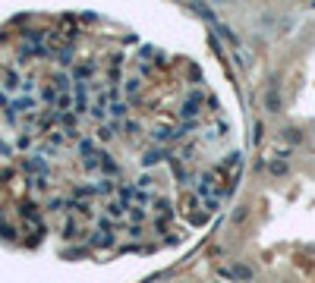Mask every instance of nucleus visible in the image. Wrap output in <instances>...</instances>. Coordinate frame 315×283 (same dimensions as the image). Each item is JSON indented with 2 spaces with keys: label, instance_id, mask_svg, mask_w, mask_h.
<instances>
[{
  "label": "nucleus",
  "instance_id": "f257e3e1",
  "mask_svg": "<svg viewBox=\"0 0 315 283\" xmlns=\"http://www.w3.org/2000/svg\"><path fill=\"white\" fill-rule=\"evenodd\" d=\"M265 107H268V114H280V107H284V104H280V94H277L274 85L265 91Z\"/></svg>",
  "mask_w": 315,
  "mask_h": 283
},
{
  "label": "nucleus",
  "instance_id": "f03ea898",
  "mask_svg": "<svg viewBox=\"0 0 315 283\" xmlns=\"http://www.w3.org/2000/svg\"><path fill=\"white\" fill-rule=\"evenodd\" d=\"M164 158H167V151H164V148H151V151L145 154V161H142V164H145V167H155V164H161Z\"/></svg>",
  "mask_w": 315,
  "mask_h": 283
},
{
  "label": "nucleus",
  "instance_id": "7ed1b4c3",
  "mask_svg": "<svg viewBox=\"0 0 315 283\" xmlns=\"http://www.w3.org/2000/svg\"><path fill=\"white\" fill-rule=\"evenodd\" d=\"M227 274H230L233 280H252V271L246 268V264H236V268H230V271H227Z\"/></svg>",
  "mask_w": 315,
  "mask_h": 283
},
{
  "label": "nucleus",
  "instance_id": "20e7f679",
  "mask_svg": "<svg viewBox=\"0 0 315 283\" xmlns=\"http://www.w3.org/2000/svg\"><path fill=\"white\" fill-rule=\"evenodd\" d=\"M180 117H186V120H195V117H199V101H186V104H183V110H180Z\"/></svg>",
  "mask_w": 315,
  "mask_h": 283
},
{
  "label": "nucleus",
  "instance_id": "39448f33",
  "mask_svg": "<svg viewBox=\"0 0 315 283\" xmlns=\"http://www.w3.org/2000/svg\"><path fill=\"white\" fill-rule=\"evenodd\" d=\"M280 135H284V142H290V145H300V142H303V132L296 129V126H290V129H284Z\"/></svg>",
  "mask_w": 315,
  "mask_h": 283
},
{
  "label": "nucleus",
  "instance_id": "423d86ee",
  "mask_svg": "<svg viewBox=\"0 0 315 283\" xmlns=\"http://www.w3.org/2000/svg\"><path fill=\"white\" fill-rule=\"evenodd\" d=\"M268 170H271V176H287V164H284V161H271Z\"/></svg>",
  "mask_w": 315,
  "mask_h": 283
},
{
  "label": "nucleus",
  "instance_id": "0eeeda50",
  "mask_svg": "<svg viewBox=\"0 0 315 283\" xmlns=\"http://www.w3.org/2000/svg\"><path fill=\"white\" fill-rule=\"evenodd\" d=\"M101 170H104V173H110V176L117 173V164H114V161L107 158V154H101Z\"/></svg>",
  "mask_w": 315,
  "mask_h": 283
},
{
  "label": "nucleus",
  "instance_id": "6e6552de",
  "mask_svg": "<svg viewBox=\"0 0 315 283\" xmlns=\"http://www.w3.org/2000/svg\"><path fill=\"white\" fill-rule=\"evenodd\" d=\"M107 214L110 217H123V204L120 202H107Z\"/></svg>",
  "mask_w": 315,
  "mask_h": 283
},
{
  "label": "nucleus",
  "instance_id": "1a4fd4ad",
  "mask_svg": "<svg viewBox=\"0 0 315 283\" xmlns=\"http://www.w3.org/2000/svg\"><path fill=\"white\" fill-rule=\"evenodd\" d=\"M246 217H249V208H246V204H240V208L233 211V224H243Z\"/></svg>",
  "mask_w": 315,
  "mask_h": 283
},
{
  "label": "nucleus",
  "instance_id": "9d476101",
  "mask_svg": "<svg viewBox=\"0 0 315 283\" xmlns=\"http://www.w3.org/2000/svg\"><path fill=\"white\" fill-rule=\"evenodd\" d=\"M221 35H224L227 41H230V44L236 47V44H240V38H236V32H230V29H227V25H221Z\"/></svg>",
  "mask_w": 315,
  "mask_h": 283
},
{
  "label": "nucleus",
  "instance_id": "9b49d317",
  "mask_svg": "<svg viewBox=\"0 0 315 283\" xmlns=\"http://www.w3.org/2000/svg\"><path fill=\"white\" fill-rule=\"evenodd\" d=\"M262 139H265V126H262V123H255V126H252V142L259 145Z\"/></svg>",
  "mask_w": 315,
  "mask_h": 283
},
{
  "label": "nucleus",
  "instance_id": "f8f14e48",
  "mask_svg": "<svg viewBox=\"0 0 315 283\" xmlns=\"http://www.w3.org/2000/svg\"><path fill=\"white\" fill-rule=\"evenodd\" d=\"M155 208L164 214V217H170V202H167V199H155Z\"/></svg>",
  "mask_w": 315,
  "mask_h": 283
},
{
  "label": "nucleus",
  "instance_id": "ddd939ff",
  "mask_svg": "<svg viewBox=\"0 0 315 283\" xmlns=\"http://www.w3.org/2000/svg\"><path fill=\"white\" fill-rule=\"evenodd\" d=\"M114 129H117V126H101V129H98V139H101V142H107L110 135H114Z\"/></svg>",
  "mask_w": 315,
  "mask_h": 283
},
{
  "label": "nucleus",
  "instance_id": "4468645a",
  "mask_svg": "<svg viewBox=\"0 0 315 283\" xmlns=\"http://www.w3.org/2000/svg\"><path fill=\"white\" fill-rule=\"evenodd\" d=\"M126 91H139V79H135V76L126 79Z\"/></svg>",
  "mask_w": 315,
  "mask_h": 283
},
{
  "label": "nucleus",
  "instance_id": "2eb2a0df",
  "mask_svg": "<svg viewBox=\"0 0 315 283\" xmlns=\"http://www.w3.org/2000/svg\"><path fill=\"white\" fill-rule=\"evenodd\" d=\"M110 114H114V117H126V104H114V107H110Z\"/></svg>",
  "mask_w": 315,
  "mask_h": 283
},
{
  "label": "nucleus",
  "instance_id": "dca6fc26",
  "mask_svg": "<svg viewBox=\"0 0 315 283\" xmlns=\"http://www.w3.org/2000/svg\"><path fill=\"white\" fill-rule=\"evenodd\" d=\"M133 211V220H142V217H145V211H142V208H130Z\"/></svg>",
  "mask_w": 315,
  "mask_h": 283
}]
</instances>
